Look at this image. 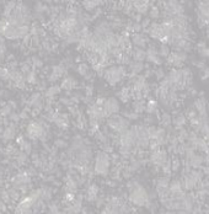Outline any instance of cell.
Listing matches in <instances>:
<instances>
[{
    "mask_svg": "<svg viewBox=\"0 0 209 214\" xmlns=\"http://www.w3.org/2000/svg\"><path fill=\"white\" fill-rule=\"evenodd\" d=\"M111 155L104 150H99L95 155V164H94V171L97 176L106 177L109 174V166H111Z\"/></svg>",
    "mask_w": 209,
    "mask_h": 214,
    "instance_id": "cell-1",
    "label": "cell"
},
{
    "mask_svg": "<svg viewBox=\"0 0 209 214\" xmlns=\"http://www.w3.org/2000/svg\"><path fill=\"white\" fill-rule=\"evenodd\" d=\"M149 201V197H148V191L143 187V185L140 183L139 181H137L134 188L129 192V196H128V202L131 204H133L134 207H144L145 203Z\"/></svg>",
    "mask_w": 209,
    "mask_h": 214,
    "instance_id": "cell-2",
    "label": "cell"
},
{
    "mask_svg": "<svg viewBox=\"0 0 209 214\" xmlns=\"http://www.w3.org/2000/svg\"><path fill=\"white\" fill-rule=\"evenodd\" d=\"M127 74L124 65H111L106 69L104 78L111 86H116L124 76H127Z\"/></svg>",
    "mask_w": 209,
    "mask_h": 214,
    "instance_id": "cell-3",
    "label": "cell"
},
{
    "mask_svg": "<svg viewBox=\"0 0 209 214\" xmlns=\"http://www.w3.org/2000/svg\"><path fill=\"white\" fill-rule=\"evenodd\" d=\"M167 159H169V156H167V150L166 149H159L156 151L149 153V160H150L151 165H158V166L161 167L166 163Z\"/></svg>",
    "mask_w": 209,
    "mask_h": 214,
    "instance_id": "cell-4",
    "label": "cell"
},
{
    "mask_svg": "<svg viewBox=\"0 0 209 214\" xmlns=\"http://www.w3.org/2000/svg\"><path fill=\"white\" fill-rule=\"evenodd\" d=\"M102 108H104V114H106V118H108L112 114L118 113L121 107H119V102H118V100L116 97H109V99L106 100V102H104Z\"/></svg>",
    "mask_w": 209,
    "mask_h": 214,
    "instance_id": "cell-5",
    "label": "cell"
},
{
    "mask_svg": "<svg viewBox=\"0 0 209 214\" xmlns=\"http://www.w3.org/2000/svg\"><path fill=\"white\" fill-rule=\"evenodd\" d=\"M46 132L44 127L39 122H32L27 127V136L30 139H39V137Z\"/></svg>",
    "mask_w": 209,
    "mask_h": 214,
    "instance_id": "cell-6",
    "label": "cell"
},
{
    "mask_svg": "<svg viewBox=\"0 0 209 214\" xmlns=\"http://www.w3.org/2000/svg\"><path fill=\"white\" fill-rule=\"evenodd\" d=\"M132 38V43L134 44V47L138 48H148V44H150V37L143 32L140 33H132L131 36Z\"/></svg>",
    "mask_w": 209,
    "mask_h": 214,
    "instance_id": "cell-7",
    "label": "cell"
},
{
    "mask_svg": "<svg viewBox=\"0 0 209 214\" xmlns=\"http://www.w3.org/2000/svg\"><path fill=\"white\" fill-rule=\"evenodd\" d=\"M100 194V187L95 183H90L87 187H86V193H85V199L91 203V202H95L96 198L99 197Z\"/></svg>",
    "mask_w": 209,
    "mask_h": 214,
    "instance_id": "cell-8",
    "label": "cell"
},
{
    "mask_svg": "<svg viewBox=\"0 0 209 214\" xmlns=\"http://www.w3.org/2000/svg\"><path fill=\"white\" fill-rule=\"evenodd\" d=\"M153 4L151 1H133V6H134V10L137 14L140 15H145L148 11H150L149 9L153 7Z\"/></svg>",
    "mask_w": 209,
    "mask_h": 214,
    "instance_id": "cell-9",
    "label": "cell"
},
{
    "mask_svg": "<svg viewBox=\"0 0 209 214\" xmlns=\"http://www.w3.org/2000/svg\"><path fill=\"white\" fill-rule=\"evenodd\" d=\"M181 182H182V186H183V189L186 191V192H191V191H194V188H196V185H197V182L194 181V178L192 177L189 174H186V175H183V177H182V180H181Z\"/></svg>",
    "mask_w": 209,
    "mask_h": 214,
    "instance_id": "cell-10",
    "label": "cell"
},
{
    "mask_svg": "<svg viewBox=\"0 0 209 214\" xmlns=\"http://www.w3.org/2000/svg\"><path fill=\"white\" fill-rule=\"evenodd\" d=\"M194 109L198 112V114H203V113H208V107H207V100L206 97H197L193 102Z\"/></svg>",
    "mask_w": 209,
    "mask_h": 214,
    "instance_id": "cell-11",
    "label": "cell"
},
{
    "mask_svg": "<svg viewBox=\"0 0 209 214\" xmlns=\"http://www.w3.org/2000/svg\"><path fill=\"white\" fill-rule=\"evenodd\" d=\"M182 73H183V85L186 90H188L191 86H193V73L188 67H183Z\"/></svg>",
    "mask_w": 209,
    "mask_h": 214,
    "instance_id": "cell-12",
    "label": "cell"
},
{
    "mask_svg": "<svg viewBox=\"0 0 209 214\" xmlns=\"http://www.w3.org/2000/svg\"><path fill=\"white\" fill-rule=\"evenodd\" d=\"M186 123H187V117L185 113L180 112L178 114H175L172 117V124H174L175 129H177V131L182 129L186 126Z\"/></svg>",
    "mask_w": 209,
    "mask_h": 214,
    "instance_id": "cell-13",
    "label": "cell"
},
{
    "mask_svg": "<svg viewBox=\"0 0 209 214\" xmlns=\"http://www.w3.org/2000/svg\"><path fill=\"white\" fill-rule=\"evenodd\" d=\"M78 86V81L73 78V76H67L63 79L62 84H60V87L63 90H67V91H70L71 89H75Z\"/></svg>",
    "mask_w": 209,
    "mask_h": 214,
    "instance_id": "cell-14",
    "label": "cell"
},
{
    "mask_svg": "<svg viewBox=\"0 0 209 214\" xmlns=\"http://www.w3.org/2000/svg\"><path fill=\"white\" fill-rule=\"evenodd\" d=\"M132 58H133L134 62H144V60H146V51L143 49V48L134 47L133 53H132Z\"/></svg>",
    "mask_w": 209,
    "mask_h": 214,
    "instance_id": "cell-15",
    "label": "cell"
},
{
    "mask_svg": "<svg viewBox=\"0 0 209 214\" xmlns=\"http://www.w3.org/2000/svg\"><path fill=\"white\" fill-rule=\"evenodd\" d=\"M189 164H191V166H192L193 169H201V167L203 166V164H204L203 154H197V153H196V154L191 158Z\"/></svg>",
    "mask_w": 209,
    "mask_h": 214,
    "instance_id": "cell-16",
    "label": "cell"
},
{
    "mask_svg": "<svg viewBox=\"0 0 209 214\" xmlns=\"http://www.w3.org/2000/svg\"><path fill=\"white\" fill-rule=\"evenodd\" d=\"M128 69H129V73H133L136 75H139L141 71L145 69V64L144 62H131L129 65H128Z\"/></svg>",
    "mask_w": 209,
    "mask_h": 214,
    "instance_id": "cell-17",
    "label": "cell"
},
{
    "mask_svg": "<svg viewBox=\"0 0 209 214\" xmlns=\"http://www.w3.org/2000/svg\"><path fill=\"white\" fill-rule=\"evenodd\" d=\"M159 122H160V126H161L162 128L167 129L169 127L172 126V116H171L169 112H164V113L161 114V118H160Z\"/></svg>",
    "mask_w": 209,
    "mask_h": 214,
    "instance_id": "cell-18",
    "label": "cell"
},
{
    "mask_svg": "<svg viewBox=\"0 0 209 214\" xmlns=\"http://www.w3.org/2000/svg\"><path fill=\"white\" fill-rule=\"evenodd\" d=\"M145 108H146V102L144 100H136L132 104V109L134 112H137L138 114H141L143 112H145Z\"/></svg>",
    "mask_w": 209,
    "mask_h": 214,
    "instance_id": "cell-19",
    "label": "cell"
},
{
    "mask_svg": "<svg viewBox=\"0 0 209 214\" xmlns=\"http://www.w3.org/2000/svg\"><path fill=\"white\" fill-rule=\"evenodd\" d=\"M158 109H159V104H158V101H156V100L151 99V100H149V101L146 102L145 112H146L148 114H154Z\"/></svg>",
    "mask_w": 209,
    "mask_h": 214,
    "instance_id": "cell-20",
    "label": "cell"
},
{
    "mask_svg": "<svg viewBox=\"0 0 209 214\" xmlns=\"http://www.w3.org/2000/svg\"><path fill=\"white\" fill-rule=\"evenodd\" d=\"M104 2L102 1H84L82 6L86 11H95L97 7H100Z\"/></svg>",
    "mask_w": 209,
    "mask_h": 214,
    "instance_id": "cell-21",
    "label": "cell"
},
{
    "mask_svg": "<svg viewBox=\"0 0 209 214\" xmlns=\"http://www.w3.org/2000/svg\"><path fill=\"white\" fill-rule=\"evenodd\" d=\"M170 176L165 175L156 180V188H169L170 187Z\"/></svg>",
    "mask_w": 209,
    "mask_h": 214,
    "instance_id": "cell-22",
    "label": "cell"
},
{
    "mask_svg": "<svg viewBox=\"0 0 209 214\" xmlns=\"http://www.w3.org/2000/svg\"><path fill=\"white\" fill-rule=\"evenodd\" d=\"M169 188H170L171 193H177V192L183 189V186H182V182L180 180H174V181L170 182V187Z\"/></svg>",
    "mask_w": 209,
    "mask_h": 214,
    "instance_id": "cell-23",
    "label": "cell"
},
{
    "mask_svg": "<svg viewBox=\"0 0 209 214\" xmlns=\"http://www.w3.org/2000/svg\"><path fill=\"white\" fill-rule=\"evenodd\" d=\"M170 53H171V47H169L167 44H160V47H159V56L161 58L166 59L170 56Z\"/></svg>",
    "mask_w": 209,
    "mask_h": 214,
    "instance_id": "cell-24",
    "label": "cell"
},
{
    "mask_svg": "<svg viewBox=\"0 0 209 214\" xmlns=\"http://www.w3.org/2000/svg\"><path fill=\"white\" fill-rule=\"evenodd\" d=\"M122 116H123V117H126V118H127V119H129V121H137V119H139L140 114H138L137 112H134L133 109H132V111H129V109H124V111L122 112Z\"/></svg>",
    "mask_w": 209,
    "mask_h": 214,
    "instance_id": "cell-25",
    "label": "cell"
},
{
    "mask_svg": "<svg viewBox=\"0 0 209 214\" xmlns=\"http://www.w3.org/2000/svg\"><path fill=\"white\" fill-rule=\"evenodd\" d=\"M76 70H78V73H79L81 76H85V75H87V74L90 73L91 68H90V65H89L87 63H80V64L78 65Z\"/></svg>",
    "mask_w": 209,
    "mask_h": 214,
    "instance_id": "cell-26",
    "label": "cell"
},
{
    "mask_svg": "<svg viewBox=\"0 0 209 214\" xmlns=\"http://www.w3.org/2000/svg\"><path fill=\"white\" fill-rule=\"evenodd\" d=\"M94 137L96 138V140L100 143V144H102V143H108V142H109V137H108V136H107V134L104 133V131H101V129H100L99 132H96V134H95Z\"/></svg>",
    "mask_w": 209,
    "mask_h": 214,
    "instance_id": "cell-27",
    "label": "cell"
},
{
    "mask_svg": "<svg viewBox=\"0 0 209 214\" xmlns=\"http://www.w3.org/2000/svg\"><path fill=\"white\" fill-rule=\"evenodd\" d=\"M62 87L58 86V85H54V86H51L47 91H46V97H54L56 95H58L60 92Z\"/></svg>",
    "mask_w": 209,
    "mask_h": 214,
    "instance_id": "cell-28",
    "label": "cell"
},
{
    "mask_svg": "<svg viewBox=\"0 0 209 214\" xmlns=\"http://www.w3.org/2000/svg\"><path fill=\"white\" fill-rule=\"evenodd\" d=\"M171 159H172V165H171V167H172V172H178V171H180V169H181L182 161H181L178 158H176V156H172Z\"/></svg>",
    "mask_w": 209,
    "mask_h": 214,
    "instance_id": "cell-29",
    "label": "cell"
},
{
    "mask_svg": "<svg viewBox=\"0 0 209 214\" xmlns=\"http://www.w3.org/2000/svg\"><path fill=\"white\" fill-rule=\"evenodd\" d=\"M160 7L159 6H153L151 9H150V11H149V17L150 19H159V16H160Z\"/></svg>",
    "mask_w": 209,
    "mask_h": 214,
    "instance_id": "cell-30",
    "label": "cell"
},
{
    "mask_svg": "<svg viewBox=\"0 0 209 214\" xmlns=\"http://www.w3.org/2000/svg\"><path fill=\"white\" fill-rule=\"evenodd\" d=\"M100 148H101V150H104V151H106V153H108L109 155L114 151V148H113V145L111 144V143H102V144H100Z\"/></svg>",
    "mask_w": 209,
    "mask_h": 214,
    "instance_id": "cell-31",
    "label": "cell"
},
{
    "mask_svg": "<svg viewBox=\"0 0 209 214\" xmlns=\"http://www.w3.org/2000/svg\"><path fill=\"white\" fill-rule=\"evenodd\" d=\"M106 196L104 194H99V197L96 198V201H95V204H96V207L97 208H101V207H104V204H106Z\"/></svg>",
    "mask_w": 209,
    "mask_h": 214,
    "instance_id": "cell-32",
    "label": "cell"
},
{
    "mask_svg": "<svg viewBox=\"0 0 209 214\" xmlns=\"http://www.w3.org/2000/svg\"><path fill=\"white\" fill-rule=\"evenodd\" d=\"M165 76H166V74H165V71H164L162 68H158V69H155V78H156V80H158L159 82H160Z\"/></svg>",
    "mask_w": 209,
    "mask_h": 214,
    "instance_id": "cell-33",
    "label": "cell"
},
{
    "mask_svg": "<svg viewBox=\"0 0 209 214\" xmlns=\"http://www.w3.org/2000/svg\"><path fill=\"white\" fill-rule=\"evenodd\" d=\"M92 95H94V85H92V82H90L89 85L85 86V96L92 97Z\"/></svg>",
    "mask_w": 209,
    "mask_h": 214,
    "instance_id": "cell-34",
    "label": "cell"
},
{
    "mask_svg": "<svg viewBox=\"0 0 209 214\" xmlns=\"http://www.w3.org/2000/svg\"><path fill=\"white\" fill-rule=\"evenodd\" d=\"M140 25H141L143 30L149 29V27H150V25H151V19H150V17H144V19H143V21L140 22Z\"/></svg>",
    "mask_w": 209,
    "mask_h": 214,
    "instance_id": "cell-35",
    "label": "cell"
},
{
    "mask_svg": "<svg viewBox=\"0 0 209 214\" xmlns=\"http://www.w3.org/2000/svg\"><path fill=\"white\" fill-rule=\"evenodd\" d=\"M54 145H56L57 148H59V149H64V148L68 146V143L65 142V140H63V139H57V140L54 142Z\"/></svg>",
    "mask_w": 209,
    "mask_h": 214,
    "instance_id": "cell-36",
    "label": "cell"
},
{
    "mask_svg": "<svg viewBox=\"0 0 209 214\" xmlns=\"http://www.w3.org/2000/svg\"><path fill=\"white\" fill-rule=\"evenodd\" d=\"M198 54L203 58V59H206V58H209V47H207V48H203V49H201V51H198Z\"/></svg>",
    "mask_w": 209,
    "mask_h": 214,
    "instance_id": "cell-37",
    "label": "cell"
},
{
    "mask_svg": "<svg viewBox=\"0 0 209 214\" xmlns=\"http://www.w3.org/2000/svg\"><path fill=\"white\" fill-rule=\"evenodd\" d=\"M106 97L104 96H102V95H99V97L96 99V101H95V104L97 105V106H100V107H104V102H106Z\"/></svg>",
    "mask_w": 209,
    "mask_h": 214,
    "instance_id": "cell-38",
    "label": "cell"
},
{
    "mask_svg": "<svg viewBox=\"0 0 209 214\" xmlns=\"http://www.w3.org/2000/svg\"><path fill=\"white\" fill-rule=\"evenodd\" d=\"M194 65H196L198 69H201V70H204V69L207 68V64H206V62H204V60H196Z\"/></svg>",
    "mask_w": 209,
    "mask_h": 214,
    "instance_id": "cell-39",
    "label": "cell"
},
{
    "mask_svg": "<svg viewBox=\"0 0 209 214\" xmlns=\"http://www.w3.org/2000/svg\"><path fill=\"white\" fill-rule=\"evenodd\" d=\"M154 117H153V114H148V117H145L144 118V124H146V126H150V124H153L154 123Z\"/></svg>",
    "mask_w": 209,
    "mask_h": 214,
    "instance_id": "cell-40",
    "label": "cell"
},
{
    "mask_svg": "<svg viewBox=\"0 0 209 214\" xmlns=\"http://www.w3.org/2000/svg\"><path fill=\"white\" fill-rule=\"evenodd\" d=\"M131 16L133 17V21L137 22V24H140V22L143 21V15H140V14H137V12H136V14H132Z\"/></svg>",
    "mask_w": 209,
    "mask_h": 214,
    "instance_id": "cell-41",
    "label": "cell"
},
{
    "mask_svg": "<svg viewBox=\"0 0 209 214\" xmlns=\"http://www.w3.org/2000/svg\"><path fill=\"white\" fill-rule=\"evenodd\" d=\"M20 119H21V117H20L19 113H11L10 114V121L11 122H19Z\"/></svg>",
    "mask_w": 209,
    "mask_h": 214,
    "instance_id": "cell-42",
    "label": "cell"
},
{
    "mask_svg": "<svg viewBox=\"0 0 209 214\" xmlns=\"http://www.w3.org/2000/svg\"><path fill=\"white\" fill-rule=\"evenodd\" d=\"M143 75H144V76H145L146 79H148V78H151L153 75H155V70H153V69H150V68H148V69L145 70V73H144Z\"/></svg>",
    "mask_w": 209,
    "mask_h": 214,
    "instance_id": "cell-43",
    "label": "cell"
},
{
    "mask_svg": "<svg viewBox=\"0 0 209 214\" xmlns=\"http://www.w3.org/2000/svg\"><path fill=\"white\" fill-rule=\"evenodd\" d=\"M196 47H197V51H201V49H203V48H207L208 46H207V43H206L204 41H201V42H198V43H197V46H196Z\"/></svg>",
    "mask_w": 209,
    "mask_h": 214,
    "instance_id": "cell-44",
    "label": "cell"
},
{
    "mask_svg": "<svg viewBox=\"0 0 209 214\" xmlns=\"http://www.w3.org/2000/svg\"><path fill=\"white\" fill-rule=\"evenodd\" d=\"M101 15H102V9H101V7H97V9L95 10L94 15H92V19L95 20L96 17H99V16H101Z\"/></svg>",
    "mask_w": 209,
    "mask_h": 214,
    "instance_id": "cell-45",
    "label": "cell"
},
{
    "mask_svg": "<svg viewBox=\"0 0 209 214\" xmlns=\"http://www.w3.org/2000/svg\"><path fill=\"white\" fill-rule=\"evenodd\" d=\"M207 79H209V67H207L203 70V75H202V80H207Z\"/></svg>",
    "mask_w": 209,
    "mask_h": 214,
    "instance_id": "cell-46",
    "label": "cell"
}]
</instances>
